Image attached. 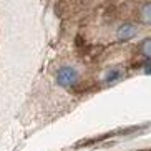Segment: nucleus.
<instances>
[{"instance_id": "nucleus-1", "label": "nucleus", "mask_w": 151, "mask_h": 151, "mask_svg": "<svg viewBox=\"0 0 151 151\" xmlns=\"http://www.w3.org/2000/svg\"><path fill=\"white\" fill-rule=\"evenodd\" d=\"M57 81L62 86H73V85L78 81V73H76L75 68L70 67H63L62 70L58 71L57 75Z\"/></svg>"}, {"instance_id": "nucleus-2", "label": "nucleus", "mask_w": 151, "mask_h": 151, "mask_svg": "<svg viewBox=\"0 0 151 151\" xmlns=\"http://www.w3.org/2000/svg\"><path fill=\"white\" fill-rule=\"evenodd\" d=\"M136 27L134 25H131V23H124V25H121L120 30H118V38L120 40H129V38H133L134 35H136Z\"/></svg>"}, {"instance_id": "nucleus-3", "label": "nucleus", "mask_w": 151, "mask_h": 151, "mask_svg": "<svg viewBox=\"0 0 151 151\" xmlns=\"http://www.w3.org/2000/svg\"><path fill=\"white\" fill-rule=\"evenodd\" d=\"M120 76H121V71L120 70H113V71H110V73H108L106 81H115V80H118Z\"/></svg>"}, {"instance_id": "nucleus-4", "label": "nucleus", "mask_w": 151, "mask_h": 151, "mask_svg": "<svg viewBox=\"0 0 151 151\" xmlns=\"http://www.w3.org/2000/svg\"><path fill=\"white\" fill-rule=\"evenodd\" d=\"M143 18H145V22H150V4H146L143 9Z\"/></svg>"}, {"instance_id": "nucleus-5", "label": "nucleus", "mask_w": 151, "mask_h": 151, "mask_svg": "<svg viewBox=\"0 0 151 151\" xmlns=\"http://www.w3.org/2000/svg\"><path fill=\"white\" fill-rule=\"evenodd\" d=\"M143 52H145L146 57H150V40H145V43H143Z\"/></svg>"}]
</instances>
